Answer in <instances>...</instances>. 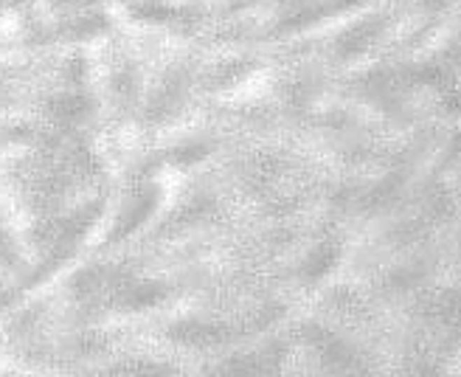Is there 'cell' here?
I'll return each mask as SVG.
<instances>
[{"label":"cell","mask_w":461,"mask_h":377,"mask_svg":"<svg viewBox=\"0 0 461 377\" xmlns=\"http://www.w3.org/2000/svg\"><path fill=\"white\" fill-rule=\"evenodd\" d=\"M335 265V248H318V251H312L310 254V259H307V276H312V279H318V276H324L329 268Z\"/></svg>","instance_id":"cell-1"}]
</instances>
